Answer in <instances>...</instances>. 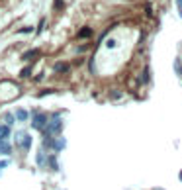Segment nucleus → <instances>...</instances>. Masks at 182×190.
<instances>
[{"mask_svg":"<svg viewBox=\"0 0 182 190\" xmlns=\"http://www.w3.org/2000/svg\"><path fill=\"white\" fill-rule=\"evenodd\" d=\"M30 75H32V67H26L24 71H22V77H24V78H26V77H30Z\"/></svg>","mask_w":182,"mask_h":190,"instance_id":"obj_15","label":"nucleus"},{"mask_svg":"<svg viewBox=\"0 0 182 190\" xmlns=\"http://www.w3.org/2000/svg\"><path fill=\"white\" fill-rule=\"evenodd\" d=\"M90 35H92L90 28H82V30H78V39H88Z\"/></svg>","mask_w":182,"mask_h":190,"instance_id":"obj_6","label":"nucleus"},{"mask_svg":"<svg viewBox=\"0 0 182 190\" xmlns=\"http://www.w3.org/2000/svg\"><path fill=\"white\" fill-rule=\"evenodd\" d=\"M45 163H47V159H45V155H43V151H39L37 153V165L39 167H45Z\"/></svg>","mask_w":182,"mask_h":190,"instance_id":"obj_13","label":"nucleus"},{"mask_svg":"<svg viewBox=\"0 0 182 190\" xmlns=\"http://www.w3.org/2000/svg\"><path fill=\"white\" fill-rule=\"evenodd\" d=\"M10 137V128L6 123H0V139H8Z\"/></svg>","mask_w":182,"mask_h":190,"instance_id":"obj_5","label":"nucleus"},{"mask_svg":"<svg viewBox=\"0 0 182 190\" xmlns=\"http://www.w3.org/2000/svg\"><path fill=\"white\" fill-rule=\"evenodd\" d=\"M22 149H24V151H30L32 149V135L30 133L22 135Z\"/></svg>","mask_w":182,"mask_h":190,"instance_id":"obj_3","label":"nucleus"},{"mask_svg":"<svg viewBox=\"0 0 182 190\" xmlns=\"http://www.w3.org/2000/svg\"><path fill=\"white\" fill-rule=\"evenodd\" d=\"M69 71V63H57L55 65V72H67Z\"/></svg>","mask_w":182,"mask_h":190,"instance_id":"obj_11","label":"nucleus"},{"mask_svg":"<svg viewBox=\"0 0 182 190\" xmlns=\"http://www.w3.org/2000/svg\"><path fill=\"white\" fill-rule=\"evenodd\" d=\"M61 129H63L61 114H53V116L49 118V122H47V128H45L47 135H59V133H61Z\"/></svg>","mask_w":182,"mask_h":190,"instance_id":"obj_1","label":"nucleus"},{"mask_svg":"<svg viewBox=\"0 0 182 190\" xmlns=\"http://www.w3.org/2000/svg\"><path fill=\"white\" fill-rule=\"evenodd\" d=\"M37 55H39V51H37V49H32V51H26L22 59H24V61H30V59H35Z\"/></svg>","mask_w":182,"mask_h":190,"instance_id":"obj_7","label":"nucleus"},{"mask_svg":"<svg viewBox=\"0 0 182 190\" xmlns=\"http://www.w3.org/2000/svg\"><path fill=\"white\" fill-rule=\"evenodd\" d=\"M176 4H178V8H182V0H176Z\"/></svg>","mask_w":182,"mask_h":190,"instance_id":"obj_20","label":"nucleus"},{"mask_svg":"<svg viewBox=\"0 0 182 190\" xmlns=\"http://www.w3.org/2000/svg\"><path fill=\"white\" fill-rule=\"evenodd\" d=\"M143 82H149V69L143 71Z\"/></svg>","mask_w":182,"mask_h":190,"instance_id":"obj_16","label":"nucleus"},{"mask_svg":"<svg viewBox=\"0 0 182 190\" xmlns=\"http://www.w3.org/2000/svg\"><path fill=\"white\" fill-rule=\"evenodd\" d=\"M32 32V28H22V30H20V33H30Z\"/></svg>","mask_w":182,"mask_h":190,"instance_id":"obj_18","label":"nucleus"},{"mask_svg":"<svg viewBox=\"0 0 182 190\" xmlns=\"http://www.w3.org/2000/svg\"><path fill=\"white\" fill-rule=\"evenodd\" d=\"M4 167H8V161H0V169H4Z\"/></svg>","mask_w":182,"mask_h":190,"instance_id":"obj_19","label":"nucleus"},{"mask_svg":"<svg viewBox=\"0 0 182 190\" xmlns=\"http://www.w3.org/2000/svg\"><path fill=\"white\" fill-rule=\"evenodd\" d=\"M47 122H49V118H47L45 114H35V116H33V120H32V128L41 131V129H45V128H47Z\"/></svg>","mask_w":182,"mask_h":190,"instance_id":"obj_2","label":"nucleus"},{"mask_svg":"<svg viewBox=\"0 0 182 190\" xmlns=\"http://www.w3.org/2000/svg\"><path fill=\"white\" fill-rule=\"evenodd\" d=\"M4 122H6V123H8V126H10V123L14 122V116H12V114H8V112H6V114H4Z\"/></svg>","mask_w":182,"mask_h":190,"instance_id":"obj_14","label":"nucleus"},{"mask_svg":"<svg viewBox=\"0 0 182 190\" xmlns=\"http://www.w3.org/2000/svg\"><path fill=\"white\" fill-rule=\"evenodd\" d=\"M47 161H49V167H51L53 171H59V165H57V157H55V155H51Z\"/></svg>","mask_w":182,"mask_h":190,"instance_id":"obj_12","label":"nucleus"},{"mask_svg":"<svg viewBox=\"0 0 182 190\" xmlns=\"http://www.w3.org/2000/svg\"><path fill=\"white\" fill-rule=\"evenodd\" d=\"M65 145H67V141H65V139H61V137H59V139H53V149H55L57 153H59V151H63V149H65Z\"/></svg>","mask_w":182,"mask_h":190,"instance_id":"obj_4","label":"nucleus"},{"mask_svg":"<svg viewBox=\"0 0 182 190\" xmlns=\"http://www.w3.org/2000/svg\"><path fill=\"white\" fill-rule=\"evenodd\" d=\"M106 45H108V47H116V45H118V41H116V39H108Z\"/></svg>","mask_w":182,"mask_h":190,"instance_id":"obj_17","label":"nucleus"},{"mask_svg":"<svg viewBox=\"0 0 182 190\" xmlns=\"http://www.w3.org/2000/svg\"><path fill=\"white\" fill-rule=\"evenodd\" d=\"M0 153H4V155H10L12 149H10V145L6 143L4 139H0Z\"/></svg>","mask_w":182,"mask_h":190,"instance_id":"obj_8","label":"nucleus"},{"mask_svg":"<svg viewBox=\"0 0 182 190\" xmlns=\"http://www.w3.org/2000/svg\"><path fill=\"white\" fill-rule=\"evenodd\" d=\"M43 149H53V135H47L45 139H43Z\"/></svg>","mask_w":182,"mask_h":190,"instance_id":"obj_10","label":"nucleus"},{"mask_svg":"<svg viewBox=\"0 0 182 190\" xmlns=\"http://www.w3.org/2000/svg\"><path fill=\"white\" fill-rule=\"evenodd\" d=\"M16 118H18L20 122H26V120H27V112L24 110V108H18V110H16Z\"/></svg>","mask_w":182,"mask_h":190,"instance_id":"obj_9","label":"nucleus"}]
</instances>
